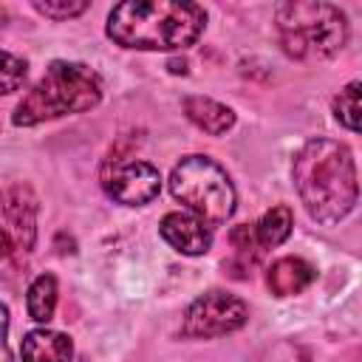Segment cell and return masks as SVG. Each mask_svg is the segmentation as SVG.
Instances as JSON below:
<instances>
[{
	"label": "cell",
	"mask_w": 362,
	"mask_h": 362,
	"mask_svg": "<svg viewBox=\"0 0 362 362\" xmlns=\"http://www.w3.org/2000/svg\"><path fill=\"white\" fill-rule=\"evenodd\" d=\"M291 181L305 212L325 226L345 221L359 201L354 153L334 139H308L294 153Z\"/></svg>",
	"instance_id": "1"
},
{
	"label": "cell",
	"mask_w": 362,
	"mask_h": 362,
	"mask_svg": "<svg viewBox=\"0 0 362 362\" xmlns=\"http://www.w3.org/2000/svg\"><path fill=\"white\" fill-rule=\"evenodd\" d=\"M105 192L124 206H144L161 189V175L150 161L136 158H110L102 170Z\"/></svg>",
	"instance_id": "8"
},
{
	"label": "cell",
	"mask_w": 362,
	"mask_h": 362,
	"mask_svg": "<svg viewBox=\"0 0 362 362\" xmlns=\"http://www.w3.org/2000/svg\"><path fill=\"white\" fill-rule=\"evenodd\" d=\"M3 23H6V8L0 6V28H3Z\"/></svg>",
	"instance_id": "19"
},
{
	"label": "cell",
	"mask_w": 362,
	"mask_h": 362,
	"mask_svg": "<svg viewBox=\"0 0 362 362\" xmlns=\"http://www.w3.org/2000/svg\"><path fill=\"white\" fill-rule=\"evenodd\" d=\"M252 229H255V240H257L260 249L280 246V243L291 235V229H294V212H291V206H286V204L272 206V209H266V212L260 215L257 223H252Z\"/></svg>",
	"instance_id": "13"
},
{
	"label": "cell",
	"mask_w": 362,
	"mask_h": 362,
	"mask_svg": "<svg viewBox=\"0 0 362 362\" xmlns=\"http://www.w3.org/2000/svg\"><path fill=\"white\" fill-rule=\"evenodd\" d=\"M34 8L48 20H74L88 11L85 0H34Z\"/></svg>",
	"instance_id": "17"
},
{
	"label": "cell",
	"mask_w": 362,
	"mask_h": 362,
	"mask_svg": "<svg viewBox=\"0 0 362 362\" xmlns=\"http://www.w3.org/2000/svg\"><path fill=\"white\" fill-rule=\"evenodd\" d=\"M102 99V79L85 62L54 59L34 88L17 102L11 122L17 127H34L51 119L85 113Z\"/></svg>",
	"instance_id": "3"
},
{
	"label": "cell",
	"mask_w": 362,
	"mask_h": 362,
	"mask_svg": "<svg viewBox=\"0 0 362 362\" xmlns=\"http://www.w3.org/2000/svg\"><path fill=\"white\" fill-rule=\"evenodd\" d=\"M40 201L28 184H8L0 189V260L23 263L37 246Z\"/></svg>",
	"instance_id": "6"
},
{
	"label": "cell",
	"mask_w": 362,
	"mask_h": 362,
	"mask_svg": "<svg viewBox=\"0 0 362 362\" xmlns=\"http://www.w3.org/2000/svg\"><path fill=\"white\" fill-rule=\"evenodd\" d=\"M334 119H337L345 130H351V133L359 130V79L348 82V85L334 96Z\"/></svg>",
	"instance_id": "15"
},
{
	"label": "cell",
	"mask_w": 362,
	"mask_h": 362,
	"mask_svg": "<svg viewBox=\"0 0 362 362\" xmlns=\"http://www.w3.org/2000/svg\"><path fill=\"white\" fill-rule=\"evenodd\" d=\"M246 320H249V305L240 297L212 288L187 305L184 320H181V337L184 339L226 337V334H235L238 328H243Z\"/></svg>",
	"instance_id": "7"
},
{
	"label": "cell",
	"mask_w": 362,
	"mask_h": 362,
	"mask_svg": "<svg viewBox=\"0 0 362 362\" xmlns=\"http://www.w3.org/2000/svg\"><path fill=\"white\" fill-rule=\"evenodd\" d=\"M280 48L291 59H328L348 42V17L334 3L286 0L274 8Z\"/></svg>",
	"instance_id": "4"
},
{
	"label": "cell",
	"mask_w": 362,
	"mask_h": 362,
	"mask_svg": "<svg viewBox=\"0 0 362 362\" xmlns=\"http://www.w3.org/2000/svg\"><path fill=\"white\" fill-rule=\"evenodd\" d=\"M181 107H184V116L209 136H223L235 127V110L209 96H184Z\"/></svg>",
	"instance_id": "12"
},
{
	"label": "cell",
	"mask_w": 362,
	"mask_h": 362,
	"mask_svg": "<svg viewBox=\"0 0 362 362\" xmlns=\"http://www.w3.org/2000/svg\"><path fill=\"white\" fill-rule=\"evenodd\" d=\"M0 362H14L8 348V308L0 303Z\"/></svg>",
	"instance_id": "18"
},
{
	"label": "cell",
	"mask_w": 362,
	"mask_h": 362,
	"mask_svg": "<svg viewBox=\"0 0 362 362\" xmlns=\"http://www.w3.org/2000/svg\"><path fill=\"white\" fill-rule=\"evenodd\" d=\"M206 11L181 0H127L110 8L107 37L136 51H178L198 42Z\"/></svg>",
	"instance_id": "2"
},
{
	"label": "cell",
	"mask_w": 362,
	"mask_h": 362,
	"mask_svg": "<svg viewBox=\"0 0 362 362\" xmlns=\"http://www.w3.org/2000/svg\"><path fill=\"white\" fill-rule=\"evenodd\" d=\"M57 294H59V288H57V277L48 274V272L37 274V277L31 280L28 291H25V308H28V317H31L34 322H48V320L54 317V311H57Z\"/></svg>",
	"instance_id": "14"
},
{
	"label": "cell",
	"mask_w": 362,
	"mask_h": 362,
	"mask_svg": "<svg viewBox=\"0 0 362 362\" xmlns=\"http://www.w3.org/2000/svg\"><path fill=\"white\" fill-rule=\"evenodd\" d=\"M317 272L308 260L303 257H277L269 272H266V286L274 297H291V294H300L305 291L311 283H314Z\"/></svg>",
	"instance_id": "10"
},
{
	"label": "cell",
	"mask_w": 362,
	"mask_h": 362,
	"mask_svg": "<svg viewBox=\"0 0 362 362\" xmlns=\"http://www.w3.org/2000/svg\"><path fill=\"white\" fill-rule=\"evenodd\" d=\"M158 235L181 255L198 257L212 249V226H206L192 212H167L158 223Z\"/></svg>",
	"instance_id": "9"
},
{
	"label": "cell",
	"mask_w": 362,
	"mask_h": 362,
	"mask_svg": "<svg viewBox=\"0 0 362 362\" xmlns=\"http://www.w3.org/2000/svg\"><path fill=\"white\" fill-rule=\"evenodd\" d=\"M23 362H71L74 359V342L68 334L51 331V328H34L20 342Z\"/></svg>",
	"instance_id": "11"
},
{
	"label": "cell",
	"mask_w": 362,
	"mask_h": 362,
	"mask_svg": "<svg viewBox=\"0 0 362 362\" xmlns=\"http://www.w3.org/2000/svg\"><path fill=\"white\" fill-rule=\"evenodd\" d=\"M170 192L206 226H221L235 212V187L209 156H184L170 173Z\"/></svg>",
	"instance_id": "5"
},
{
	"label": "cell",
	"mask_w": 362,
	"mask_h": 362,
	"mask_svg": "<svg viewBox=\"0 0 362 362\" xmlns=\"http://www.w3.org/2000/svg\"><path fill=\"white\" fill-rule=\"evenodd\" d=\"M28 76V62L11 51H0V96L23 88Z\"/></svg>",
	"instance_id": "16"
}]
</instances>
